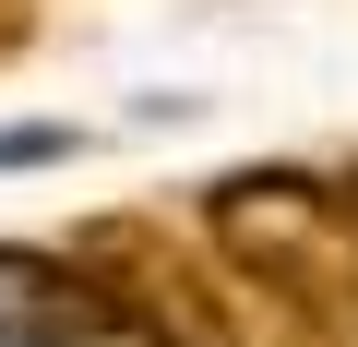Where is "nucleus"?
<instances>
[{"instance_id":"nucleus-2","label":"nucleus","mask_w":358,"mask_h":347,"mask_svg":"<svg viewBox=\"0 0 358 347\" xmlns=\"http://www.w3.org/2000/svg\"><path fill=\"white\" fill-rule=\"evenodd\" d=\"M72 264L120 347H263L251 287L215 264V240H179L167 216H84Z\"/></svg>"},{"instance_id":"nucleus-4","label":"nucleus","mask_w":358,"mask_h":347,"mask_svg":"<svg viewBox=\"0 0 358 347\" xmlns=\"http://www.w3.org/2000/svg\"><path fill=\"white\" fill-rule=\"evenodd\" d=\"M334 192H346V216H358V168H346V180H334Z\"/></svg>"},{"instance_id":"nucleus-1","label":"nucleus","mask_w":358,"mask_h":347,"mask_svg":"<svg viewBox=\"0 0 358 347\" xmlns=\"http://www.w3.org/2000/svg\"><path fill=\"white\" fill-rule=\"evenodd\" d=\"M203 240L215 264L251 287L263 323H299L322 347L358 335V216L334 180H299V168H239V180L203 192Z\"/></svg>"},{"instance_id":"nucleus-3","label":"nucleus","mask_w":358,"mask_h":347,"mask_svg":"<svg viewBox=\"0 0 358 347\" xmlns=\"http://www.w3.org/2000/svg\"><path fill=\"white\" fill-rule=\"evenodd\" d=\"M0 347H108V311H96L72 252L0 240Z\"/></svg>"}]
</instances>
